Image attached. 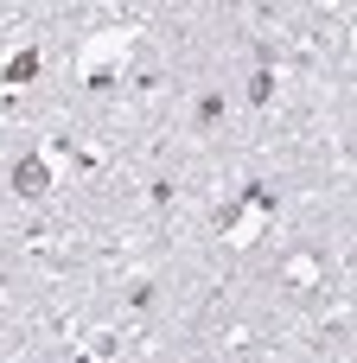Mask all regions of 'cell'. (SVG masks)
Returning <instances> with one entry per match:
<instances>
[{
	"label": "cell",
	"mask_w": 357,
	"mask_h": 363,
	"mask_svg": "<svg viewBox=\"0 0 357 363\" xmlns=\"http://www.w3.org/2000/svg\"><path fill=\"white\" fill-rule=\"evenodd\" d=\"M13 191H19V198H45V191H51V160H45V153H26V160L13 166Z\"/></svg>",
	"instance_id": "cell-2"
},
{
	"label": "cell",
	"mask_w": 357,
	"mask_h": 363,
	"mask_svg": "<svg viewBox=\"0 0 357 363\" xmlns=\"http://www.w3.org/2000/svg\"><path fill=\"white\" fill-rule=\"evenodd\" d=\"M128 57H134V38L128 32H102L96 45H83L77 70H83L89 89H115V83H128Z\"/></svg>",
	"instance_id": "cell-1"
},
{
	"label": "cell",
	"mask_w": 357,
	"mask_h": 363,
	"mask_svg": "<svg viewBox=\"0 0 357 363\" xmlns=\"http://www.w3.org/2000/svg\"><path fill=\"white\" fill-rule=\"evenodd\" d=\"M275 96V70H256V83H249V102H268Z\"/></svg>",
	"instance_id": "cell-4"
},
{
	"label": "cell",
	"mask_w": 357,
	"mask_h": 363,
	"mask_svg": "<svg viewBox=\"0 0 357 363\" xmlns=\"http://www.w3.org/2000/svg\"><path fill=\"white\" fill-rule=\"evenodd\" d=\"M26 83H38V51L32 45L6 51V64H0V89H26Z\"/></svg>",
	"instance_id": "cell-3"
}]
</instances>
